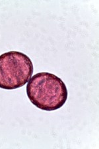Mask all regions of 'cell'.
I'll return each instance as SVG.
<instances>
[{
  "label": "cell",
  "mask_w": 99,
  "mask_h": 149,
  "mask_svg": "<svg viewBox=\"0 0 99 149\" xmlns=\"http://www.w3.org/2000/svg\"><path fill=\"white\" fill-rule=\"evenodd\" d=\"M26 90L30 101L37 108L46 111L60 109L68 97V88L63 81L47 72H41L32 77Z\"/></svg>",
  "instance_id": "cell-1"
},
{
  "label": "cell",
  "mask_w": 99,
  "mask_h": 149,
  "mask_svg": "<svg viewBox=\"0 0 99 149\" xmlns=\"http://www.w3.org/2000/svg\"><path fill=\"white\" fill-rule=\"evenodd\" d=\"M31 59L19 51H9L0 55V88L13 90L26 85L32 77Z\"/></svg>",
  "instance_id": "cell-2"
}]
</instances>
